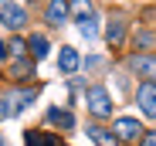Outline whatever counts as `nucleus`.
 Here are the masks:
<instances>
[{
	"label": "nucleus",
	"mask_w": 156,
	"mask_h": 146,
	"mask_svg": "<svg viewBox=\"0 0 156 146\" xmlns=\"http://www.w3.org/2000/svg\"><path fill=\"white\" fill-rule=\"evenodd\" d=\"M78 31H82V37H85V41L98 37V17L92 14V17H85V20H78Z\"/></svg>",
	"instance_id": "obj_14"
},
{
	"label": "nucleus",
	"mask_w": 156,
	"mask_h": 146,
	"mask_svg": "<svg viewBox=\"0 0 156 146\" xmlns=\"http://www.w3.org/2000/svg\"><path fill=\"white\" fill-rule=\"evenodd\" d=\"M88 136H92L98 146H115V143H119V136H115L112 129H105V126H88Z\"/></svg>",
	"instance_id": "obj_9"
},
{
	"label": "nucleus",
	"mask_w": 156,
	"mask_h": 146,
	"mask_svg": "<svg viewBox=\"0 0 156 146\" xmlns=\"http://www.w3.org/2000/svg\"><path fill=\"white\" fill-rule=\"evenodd\" d=\"M109 4H112V0H109Z\"/></svg>",
	"instance_id": "obj_23"
},
{
	"label": "nucleus",
	"mask_w": 156,
	"mask_h": 146,
	"mask_svg": "<svg viewBox=\"0 0 156 146\" xmlns=\"http://www.w3.org/2000/svg\"><path fill=\"white\" fill-rule=\"evenodd\" d=\"M31 75H34V61H31V58H14L10 78H31Z\"/></svg>",
	"instance_id": "obj_10"
},
{
	"label": "nucleus",
	"mask_w": 156,
	"mask_h": 146,
	"mask_svg": "<svg viewBox=\"0 0 156 146\" xmlns=\"http://www.w3.org/2000/svg\"><path fill=\"white\" fill-rule=\"evenodd\" d=\"M71 14V0H51V4L44 7V20L51 24V27H58V24H65Z\"/></svg>",
	"instance_id": "obj_5"
},
{
	"label": "nucleus",
	"mask_w": 156,
	"mask_h": 146,
	"mask_svg": "<svg viewBox=\"0 0 156 146\" xmlns=\"http://www.w3.org/2000/svg\"><path fill=\"white\" fill-rule=\"evenodd\" d=\"M7 58H14V55H10V44L0 41V61H7Z\"/></svg>",
	"instance_id": "obj_19"
},
{
	"label": "nucleus",
	"mask_w": 156,
	"mask_h": 146,
	"mask_svg": "<svg viewBox=\"0 0 156 146\" xmlns=\"http://www.w3.org/2000/svg\"><path fill=\"white\" fill-rule=\"evenodd\" d=\"M48 123H55V126H61V129H71V126H75V116L65 112V109H51V112H48Z\"/></svg>",
	"instance_id": "obj_13"
},
{
	"label": "nucleus",
	"mask_w": 156,
	"mask_h": 146,
	"mask_svg": "<svg viewBox=\"0 0 156 146\" xmlns=\"http://www.w3.org/2000/svg\"><path fill=\"white\" fill-rule=\"evenodd\" d=\"M7 116H10V109H7V99L0 95V119H7Z\"/></svg>",
	"instance_id": "obj_20"
},
{
	"label": "nucleus",
	"mask_w": 156,
	"mask_h": 146,
	"mask_svg": "<svg viewBox=\"0 0 156 146\" xmlns=\"http://www.w3.org/2000/svg\"><path fill=\"white\" fill-rule=\"evenodd\" d=\"M143 146H156V133H146L143 136Z\"/></svg>",
	"instance_id": "obj_22"
},
{
	"label": "nucleus",
	"mask_w": 156,
	"mask_h": 146,
	"mask_svg": "<svg viewBox=\"0 0 156 146\" xmlns=\"http://www.w3.org/2000/svg\"><path fill=\"white\" fill-rule=\"evenodd\" d=\"M24 143L27 146H61L58 133H44V129H27L24 133Z\"/></svg>",
	"instance_id": "obj_7"
},
{
	"label": "nucleus",
	"mask_w": 156,
	"mask_h": 146,
	"mask_svg": "<svg viewBox=\"0 0 156 146\" xmlns=\"http://www.w3.org/2000/svg\"><path fill=\"white\" fill-rule=\"evenodd\" d=\"M27 48L34 51V61H41V58H48V51H51V44H48V37L44 34H31V41H27Z\"/></svg>",
	"instance_id": "obj_11"
},
{
	"label": "nucleus",
	"mask_w": 156,
	"mask_h": 146,
	"mask_svg": "<svg viewBox=\"0 0 156 146\" xmlns=\"http://www.w3.org/2000/svg\"><path fill=\"white\" fill-rule=\"evenodd\" d=\"M7 99V109H10V116H17V112H24L34 99H37V88H20V92H10V95H4Z\"/></svg>",
	"instance_id": "obj_6"
},
{
	"label": "nucleus",
	"mask_w": 156,
	"mask_h": 146,
	"mask_svg": "<svg viewBox=\"0 0 156 146\" xmlns=\"http://www.w3.org/2000/svg\"><path fill=\"white\" fill-rule=\"evenodd\" d=\"M58 68L65 71V75H71V71L78 68V51L75 48H61L58 51Z\"/></svg>",
	"instance_id": "obj_8"
},
{
	"label": "nucleus",
	"mask_w": 156,
	"mask_h": 146,
	"mask_svg": "<svg viewBox=\"0 0 156 146\" xmlns=\"http://www.w3.org/2000/svg\"><path fill=\"white\" fill-rule=\"evenodd\" d=\"M85 105H88V112H92L95 119H109V116H112V95L102 88V85H92V88L85 92Z\"/></svg>",
	"instance_id": "obj_1"
},
{
	"label": "nucleus",
	"mask_w": 156,
	"mask_h": 146,
	"mask_svg": "<svg viewBox=\"0 0 156 146\" xmlns=\"http://www.w3.org/2000/svg\"><path fill=\"white\" fill-rule=\"evenodd\" d=\"M122 37H126V20H112V24H109V31H105V41H109L112 48H119Z\"/></svg>",
	"instance_id": "obj_12"
},
{
	"label": "nucleus",
	"mask_w": 156,
	"mask_h": 146,
	"mask_svg": "<svg viewBox=\"0 0 156 146\" xmlns=\"http://www.w3.org/2000/svg\"><path fill=\"white\" fill-rule=\"evenodd\" d=\"M10 55H14V58H27V41H24V37H14V41H10Z\"/></svg>",
	"instance_id": "obj_18"
},
{
	"label": "nucleus",
	"mask_w": 156,
	"mask_h": 146,
	"mask_svg": "<svg viewBox=\"0 0 156 146\" xmlns=\"http://www.w3.org/2000/svg\"><path fill=\"white\" fill-rule=\"evenodd\" d=\"M129 68L139 71V75H149V55H133L129 58Z\"/></svg>",
	"instance_id": "obj_16"
},
{
	"label": "nucleus",
	"mask_w": 156,
	"mask_h": 146,
	"mask_svg": "<svg viewBox=\"0 0 156 146\" xmlns=\"http://www.w3.org/2000/svg\"><path fill=\"white\" fill-rule=\"evenodd\" d=\"M71 14H75V20L92 17V14H95V10H92V0H71Z\"/></svg>",
	"instance_id": "obj_15"
},
{
	"label": "nucleus",
	"mask_w": 156,
	"mask_h": 146,
	"mask_svg": "<svg viewBox=\"0 0 156 146\" xmlns=\"http://www.w3.org/2000/svg\"><path fill=\"white\" fill-rule=\"evenodd\" d=\"M0 20H4L10 31H20L24 24H27V14H24V7L10 4V0H0Z\"/></svg>",
	"instance_id": "obj_2"
},
{
	"label": "nucleus",
	"mask_w": 156,
	"mask_h": 146,
	"mask_svg": "<svg viewBox=\"0 0 156 146\" xmlns=\"http://www.w3.org/2000/svg\"><path fill=\"white\" fill-rule=\"evenodd\" d=\"M153 44H156V34H153V31H139V34H136V48H143V51H149Z\"/></svg>",
	"instance_id": "obj_17"
},
{
	"label": "nucleus",
	"mask_w": 156,
	"mask_h": 146,
	"mask_svg": "<svg viewBox=\"0 0 156 146\" xmlns=\"http://www.w3.org/2000/svg\"><path fill=\"white\" fill-rule=\"evenodd\" d=\"M146 78H153V82H156V55L149 58V75H146Z\"/></svg>",
	"instance_id": "obj_21"
},
{
	"label": "nucleus",
	"mask_w": 156,
	"mask_h": 146,
	"mask_svg": "<svg viewBox=\"0 0 156 146\" xmlns=\"http://www.w3.org/2000/svg\"><path fill=\"white\" fill-rule=\"evenodd\" d=\"M136 99H139L143 116L156 119V82H143V85H139V92H136Z\"/></svg>",
	"instance_id": "obj_4"
},
{
	"label": "nucleus",
	"mask_w": 156,
	"mask_h": 146,
	"mask_svg": "<svg viewBox=\"0 0 156 146\" xmlns=\"http://www.w3.org/2000/svg\"><path fill=\"white\" fill-rule=\"evenodd\" d=\"M112 133L119 136V143H133V139H139V133H146V129L139 126V119L122 116V119H115V123H112Z\"/></svg>",
	"instance_id": "obj_3"
}]
</instances>
